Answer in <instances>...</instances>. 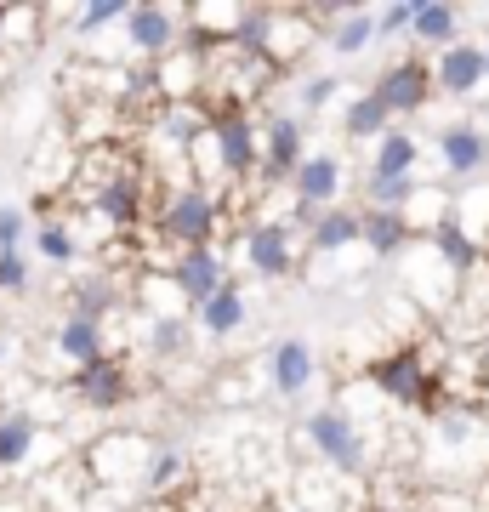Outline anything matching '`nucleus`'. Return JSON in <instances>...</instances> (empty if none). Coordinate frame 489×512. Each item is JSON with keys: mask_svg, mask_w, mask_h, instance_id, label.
Instances as JSON below:
<instances>
[{"mask_svg": "<svg viewBox=\"0 0 489 512\" xmlns=\"http://www.w3.org/2000/svg\"><path fill=\"white\" fill-rule=\"evenodd\" d=\"M182 478H188V450L182 444H154L143 467V501H171Z\"/></svg>", "mask_w": 489, "mask_h": 512, "instance_id": "nucleus-21", "label": "nucleus"}, {"mask_svg": "<svg viewBox=\"0 0 489 512\" xmlns=\"http://www.w3.org/2000/svg\"><path fill=\"white\" fill-rule=\"evenodd\" d=\"M342 131L353 137V143H381V137L393 131V114H387V103H381L376 92H359L342 109Z\"/></svg>", "mask_w": 489, "mask_h": 512, "instance_id": "nucleus-24", "label": "nucleus"}, {"mask_svg": "<svg viewBox=\"0 0 489 512\" xmlns=\"http://www.w3.org/2000/svg\"><path fill=\"white\" fill-rule=\"evenodd\" d=\"M194 154L217 160V183H256L262 177V126L245 109H211V131Z\"/></svg>", "mask_w": 489, "mask_h": 512, "instance_id": "nucleus-2", "label": "nucleus"}, {"mask_svg": "<svg viewBox=\"0 0 489 512\" xmlns=\"http://www.w3.org/2000/svg\"><path fill=\"white\" fill-rule=\"evenodd\" d=\"M416 160H421V143L404 126H393L370 154V177H416Z\"/></svg>", "mask_w": 489, "mask_h": 512, "instance_id": "nucleus-25", "label": "nucleus"}, {"mask_svg": "<svg viewBox=\"0 0 489 512\" xmlns=\"http://www.w3.org/2000/svg\"><path fill=\"white\" fill-rule=\"evenodd\" d=\"M120 35H126V46L143 57V63H160V57H171L177 46H188V6L137 0L126 12V23H120Z\"/></svg>", "mask_w": 489, "mask_h": 512, "instance_id": "nucleus-6", "label": "nucleus"}, {"mask_svg": "<svg viewBox=\"0 0 489 512\" xmlns=\"http://www.w3.org/2000/svg\"><path fill=\"white\" fill-rule=\"evenodd\" d=\"M410 23H416V0H393V6H381L376 12V35H410Z\"/></svg>", "mask_w": 489, "mask_h": 512, "instance_id": "nucleus-33", "label": "nucleus"}, {"mask_svg": "<svg viewBox=\"0 0 489 512\" xmlns=\"http://www.w3.org/2000/svg\"><path fill=\"white\" fill-rule=\"evenodd\" d=\"M126 12H131L126 0H91V6L74 12V40H91V35H103V29H120Z\"/></svg>", "mask_w": 489, "mask_h": 512, "instance_id": "nucleus-31", "label": "nucleus"}, {"mask_svg": "<svg viewBox=\"0 0 489 512\" xmlns=\"http://www.w3.org/2000/svg\"><path fill=\"white\" fill-rule=\"evenodd\" d=\"M6 348H12V342H6V330H0V365H6Z\"/></svg>", "mask_w": 489, "mask_h": 512, "instance_id": "nucleus-37", "label": "nucleus"}, {"mask_svg": "<svg viewBox=\"0 0 489 512\" xmlns=\"http://www.w3.org/2000/svg\"><path fill=\"white\" fill-rule=\"evenodd\" d=\"M6 35H12V6H0V52H6Z\"/></svg>", "mask_w": 489, "mask_h": 512, "instance_id": "nucleus-36", "label": "nucleus"}, {"mask_svg": "<svg viewBox=\"0 0 489 512\" xmlns=\"http://www.w3.org/2000/svg\"><path fill=\"white\" fill-rule=\"evenodd\" d=\"M29 239H35V251L46 256V262H57V268H69L74 256H80V239L69 234V222H57V217H40Z\"/></svg>", "mask_w": 489, "mask_h": 512, "instance_id": "nucleus-29", "label": "nucleus"}, {"mask_svg": "<svg viewBox=\"0 0 489 512\" xmlns=\"http://www.w3.org/2000/svg\"><path fill=\"white\" fill-rule=\"evenodd\" d=\"M347 245H364V211H347V205H330L325 217L308 228V251L313 256H336Z\"/></svg>", "mask_w": 489, "mask_h": 512, "instance_id": "nucleus-19", "label": "nucleus"}, {"mask_svg": "<svg viewBox=\"0 0 489 512\" xmlns=\"http://www.w3.org/2000/svg\"><path fill=\"white\" fill-rule=\"evenodd\" d=\"M302 160H308V126L296 114H268L262 120V177H256V188L290 183L302 171Z\"/></svg>", "mask_w": 489, "mask_h": 512, "instance_id": "nucleus-8", "label": "nucleus"}, {"mask_svg": "<svg viewBox=\"0 0 489 512\" xmlns=\"http://www.w3.org/2000/svg\"><path fill=\"white\" fill-rule=\"evenodd\" d=\"M433 86L444 97H472L489 86V69H484V46H472V40H455L450 52L433 57Z\"/></svg>", "mask_w": 489, "mask_h": 512, "instance_id": "nucleus-14", "label": "nucleus"}, {"mask_svg": "<svg viewBox=\"0 0 489 512\" xmlns=\"http://www.w3.org/2000/svg\"><path fill=\"white\" fill-rule=\"evenodd\" d=\"M57 353L69 359L74 370H86L91 359H103L109 353V342H103V319H86V313H63L57 319Z\"/></svg>", "mask_w": 489, "mask_h": 512, "instance_id": "nucleus-18", "label": "nucleus"}, {"mask_svg": "<svg viewBox=\"0 0 489 512\" xmlns=\"http://www.w3.org/2000/svg\"><path fill=\"white\" fill-rule=\"evenodd\" d=\"M120 302H126V291H120L109 274H86L80 285H74V302H69V308L86 313V319H109Z\"/></svg>", "mask_w": 489, "mask_h": 512, "instance_id": "nucleus-27", "label": "nucleus"}, {"mask_svg": "<svg viewBox=\"0 0 489 512\" xmlns=\"http://www.w3.org/2000/svg\"><path fill=\"white\" fill-rule=\"evenodd\" d=\"M438 160H444V171H450L455 183H472V177L489 165V131L467 126V120L444 126L438 131Z\"/></svg>", "mask_w": 489, "mask_h": 512, "instance_id": "nucleus-15", "label": "nucleus"}, {"mask_svg": "<svg viewBox=\"0 0 489 512\" xmlns=\"http://www.w3.org/2000/svg\"><path fill=\"white\" fill-rule=\"evenodd\" d=\"M160 279L171 285V296H177L182 308H205L211 296L228 285V256L217 251V245H194V251H171L160 262Z\"/></svg>", "mask_w": 489, "mask_h": 512, "instance_id": "nucleus-5", "label": "nucleus"}, {"mask_svg": "<svg viewBox=\"0 0 489 512\" xmlns=\"http://www.w3.org/2000/svg\"><path fill=\"white\" fill-rule=\"evenodd\" d=\"M421 177H364V211H410Z\"/></svg>", "mask_w": 489, "mask_h": 512, "instance_id": "nucleus-26", "label": "nucleus"}, {"mask_svg": "<svg viewBox=\"0 0 489 512\" xmlns=\"http://www.w3.org/2000/svg\"><path fill=\"white\" fill-rule=\"evenodd\" d=\"M148 439H131V433H109V439H97L86 450V478L91 484H103V490H120L131 484V473H143L148 467Z\"/></svg>", "mask_w": 489, "mask_h": 512, "instance_id": "nucleus-12", "label": "nucleus"}, {"mask_svg": "<svg viewBox=\"0 0 489 512\" xmlns=\"http://www.w3.org/2000/svg\"><path fill=\"white\" fill-rule=\"evenodd\" d=\"M194 325H200L205 336H217V342H222V336H234V330L245 325V291H239V279H228V285L205 302V308H194Z\"/></svg>", "mask_w": 489, "mask_h": 512, "instance_id": "nucleus-23", "label": "nucleus"}, {"mask_svg": "<svg viewBox=\"0 0 489 512\" xmlns=\"http://www.w3.org/2000/svg\"><path fill=\"white\" fill-rule=\"evenodd\" d=\"M154 234L171 245V251H194V245H217L222 234V200H217V188H205V183H177V188H165L160 205H154Z\"/></svg>", "mask_w": 489, "mask_h": 512, "instance_id": "nucleus-1", "label": "nucleus"}, {"mask_svg": "<svg viewBox=\"0 0 489 512\" xmlns=\"http://www.w3.org/2000/svg\"><path fill=\"white\" fill-rule=\"evenodd\" d=\"M410 40H416V46H433V52H450L455 40H461V12L444 6V0H416Z\"/></svg>", "mask_w": 489, "mask_h": 512, "instance_id": "nucleus-20", "label": "nucleus"}, {"mask_svg": "<svg viewBox=\"0 0 489 512\" xmlns=\"http://www.w3.org/2000/svg\"><path fill=\"white\" fill-rule=\"evenodd\" d=\"M484 69H489V46H484Z\"/></svg>", "mask_w": 489, "mask_h": 512, "instance_id": "nucleus-38", "label": "nucleus"}, {"mask_svg": "<svg viewBox=\"0 0 489 512\" xmlns=\"http://www.w3.org/2000/svg\"><path fill=\"white\" fill-rule=\"evenodd\" d=\"M245 262L256 279H285L296 268V217H262L245 228Z\"/></svg>", "mask_w": 489, "mask_h": 512, "instance_id": "nucleus-10", "label": "nucleus"}, {"mask_svg": "<svg viewBox=\"0 0 489 512\" xmlns=\"http://www.w3.org/2000/svg\"><path fill=\"white\" fill-rule=\"evenodd\" d=\"M370 387H376L387 404H399V410H427V416H438V404H444L438 365H433L421 348L381 353L376 365H370Z\"/></svg>", "mask_w": 489, "mask_h": 512, "instance_id": "nucleus-3", "label": "nucleus"}, {"mask_svg": "<svg viewBox=\"0 0 489 512\" xmlns=\"http://www.w3.org/2000/svg\"><path fill=\"white\" fill-rule=\"evenodd\" d=\"M69 399H74V410H91V416L120 410V404L131 399V365L120 359V353L91 359L86 370H74V376H69Z\"/></svg>", "mask_w": 489, "mask_h": 512, "instance_id": "nucleus-7", "label": "nucleus"}, {"mask_svg": "<svg viewBox=\"0 0 489 512\" xmlns=\"http://www.w3.org/2000/svg\"><path fill=\"white\" fill-rule=\"evenodd\" d=\"M188 330H194L188 313H160V319H148V348L160 359H182L188 353Z\"/></svg>", "mask_w": 489, "mask_h": 512, "instance_id": "nucleus-30", "label": "nucleus"}, {"mask_svg": "<svg viewBox=\"0 0 489 512\" xmlns=\"http://www.w3.org/2000/svg\"><path fill=\"white\" fill-rule=\"evenodd\" d=\"M427 245H433V256L438 262H444V268H450L455 279H467V274H478V268H484L489 262V251H484V239L472 234L467 222L461 217H444L433 228V234H427Z\"/></svg>", "mask_w": 489, "mask_h": 512, "instance_id": "nucleus-16", "label": "nucleus"}, {"mask_svg": "<svg viewBox=\"0 0 489 512\" xmlns=\"http://www.w3.org/2000/svg\"><path fill=\"white\" fill-rule=\"evenodd\" d=\"M40 450V416L35 410H0V473L29 467Z\"/></svg>", "mask_w": 489, "mask_h": 512, "instance_id": "nucleus-17", "label": "nucleus"}, {"mask_svg": "<svg viewBox=\"0 0 489 512\" xmlns=\"http://www.w3.org/2000/svg\"><path fill=\"white\" fill-rule=\"evenodd\" d=\"M416 245V228H410V217L404 211H364V251L370 256H399Z\"/></svg>", "mask_w": 489, "mask_h": 512, "instance_id": "nucleus-22", "label": "nucleus"}, {"mask_svg": "<svg viewBox=\"0 0 489 512\" xmlns=\"http://www.w3.org/2000/svg\"><path fill=\"white\" fill-rule=\"evenodd\" d=\"M290 194H296V222L313 228L336 205V194H342V160L336 154H308L302 171L290 177Z\"/></svg>", "mask_w": 489, "mask_h": 512, "instance_id": "nucleus-11", "label": "nucleus"}, {"mask_svg": "<svg viewBox=\"0 0 489 512\" xmlns=\"http://www.w3.org/2000/svg\"><path fill=\"white\" fill-rule=\"evenodd\" d=\"M302 444H308L325 467H336L342 478H364V473H370V444H364L359 421L347 416L342 404H319V410L302 421Z\"/></svg>", "mask_w": 489, "mask_h": 512, "instance_id": "nucleus-4", "label": "nucleus"}, {"mask_svg": "<svg viewBox=\"0 0 489 512\" xmlns=\"http://www.w3.org/2000/svg\"><path fill=\"white\" fill-rule=\"evenodd\" d=\"M330 46H336V52H342V57H359L364 52V46H376V12H359V6H347V12H342V23H336V29H330Z\"/></svg>", "mask_w": 489, "mask_h": 512, "instance_id": "nucleus-28", "label": "nucleus"}, {"mask_svg": "<svg viewBox=\"0 0 489 512\" xmlns=\"http://www.w3.org/2000/svg\"><path fill=\"white\" fill-rule=\"evenodd\" d=\"M336 92H342V80H336V74H313V80H302V109L319 114L325 103H336Z\"/></svg>", "mask_w": 489, "mask_h": 512, "instance_id": "nucleus-35", "label": "nucleus"}, {"mask_svg": "<svg viewBox=\"0 0 489 512\" xmlns=\"http://www.w3.org/2000/svg\"><path fill=\"white\" fill-rule=\"evenodd\" d=\"M370 92L387 103V114L393 120H410V114H421L427 103H433V63L427 57H399V63H387V69L376 74V86Z\"/></svg>", "mask_w": 489, "mask_h": 512, "instance_id": "nucleus-9", "label": "nucleus"}, {"mask_svg": "<svg viewBox=\"0 0 489 512\" xmlns=\"http://www.w3.org/2000/svg\"><path fill=\"white\" fill-rule=\"evenodd\" d=\"M319 376V353L302 342V336H279L268 348V387L279 399H302Z\"/></svg>", "mask_w": 489, "mask_h": 512, "instance_id": "nucleus-13", "label": "nucleus"}, {"mask_svg": "<svg viewBox=\"0 0 489 512\" xmlns=\"http://www.w3.org/2000/svg\"><path fill=\"white\" fill-rule=\"evenodd\" d=\"M35 234V222H29V211H18V205H0V251H23V239Z\"/></svg>", "mask_w": 489, "mask_h": 512, "instance_id": "nucleus-32", "label": "nucleus"}, {"mask_svg": "<svg viewBox=\"0 0 489 512\" xmlns=\"http://www.w3.org/2000/svg\"><path fill=\"white\" fill-rule=\"evenodd\" d=\"M29 291V256L23 251H0V296Z\"/></svg>", "mask_w": 489, "mask_h": 512, "instance_id": "nucleus-34", "label": "nucleus"}]
</instances>
